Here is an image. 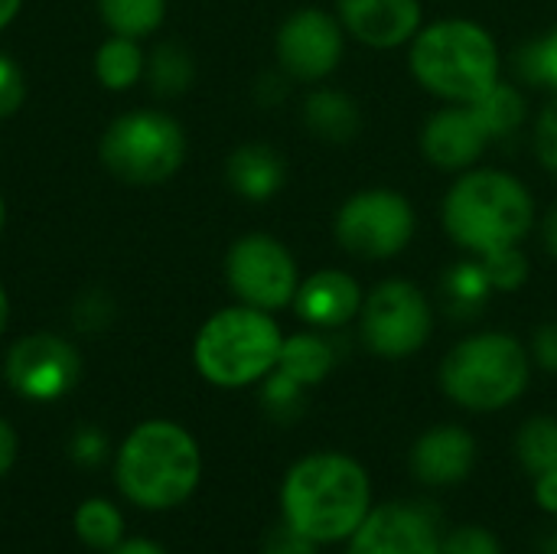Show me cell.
<instances>
[{
  "instance_id": "obj_1",
  "label": "cell",
  "mask_w": 557,
  "mask_h": 554,
  "mask_svg": "<svg viewBox=\"0 0 557 554\" xmlns=\"http://www.w3.org/2000/svg\"><path fill=\"white\" fill-rule=\"evenodd\" d=\"M372 509L366 467L343 451L300 457L281 483V519L317 545L346 542Z\"/></svg>"
},
{
  "instance_id": "obj_2",
  "label": "cell",
  "mask_w": 557,
  "mask_h": 554,
  "mask_svg": "<svg viewBox=\"0 0 557 554\" xmlns=\"http://www.w3.org/2000/svg\"><path fill=\"white\" fill-rule=\"evenodd\" d=\"M441 219L463 251L486 258L529 238L535 225V199L519 176L493 167H473L447 189Z\"/></svg>"
},
{
  "instance_id": "obj_3",
  "label": "cell",
  "mask_w": 557,
  "mask_h": 554,
  "mask_svg": "<svg viewBox=\"0 0 557 554\" xmlns=\"http://www.w3.org/2000/svg\"><path fill=\"white\" fill-rule=\"evenodd\" d=\"M114 480L117 490L140 509H176L202 480L199 444L176 421H144L117 447Z\"/></svg>"
},
{
  "instance_id": "obj_4",
  "label": "cell",
  "mask_w": 557,
  "mask_h": 554,
  "mask_svg": "<svg viewBox=\"0 0 557 554\" xmlns=\"http://www.w3.org/2000/svg\"><path fill=\"white\" fill-rule=\"evenodd\" d=\"M418 85L450 104H470L503 78L493 33L473 20L450 16L418 29L408 56Z\"/></svg>"
},
{
  "instance_id": "obj_5",
  "label": "cell",
  "mask_w": 557,
  "mask_h": 554,
  "mask_svg": "<svg viewBox=\"0 0 557 554\" xmlns=\"http://www.w3.org/2000/svg\"><path fill=\"white\" fill-rule=\"evenodd\" d=\"M532 382V353L503 330H483L460 340L441 362L444 395L473 415H493L516 405Z\"/></svg>"
},
{
  "instance_id": "obj_6",
  "label": "cell",
  "mask_w": 557,
  "mask_h": 554,
  "mask_svg": "<svg viewBox=\"0 0 557 554\" xmlns=\"http://www.w3.org/2000/svg\"><path fill=\"white\" fill-rule=\"evenodd\" d=\"M284 333L268 310L235 304L212 313L193 343L196 372L215 389H245L261 382L281 356Z\"/></svg>"
},
{
  "instance_id": "obj_7",
  "label": "cell",
  "mask_w": 557,
  "mask_h": 554,
  "mask_svg": "<svg viewBox=\"0 0 557 554\" xmlns=\"http://www.w3.org/2000/svg\"><path fill=\"white\" fill-rule=\"evenodd\" d=\"M98 157L104 170L127 186H160L176 176L186 160V131L166 111L134 108L104 127Z\"/></svg>"
},
{
  "instance_id": "obj_8",
  "label": "cell",
  "mask_w": 557,
  "mask_h": 554,
  "mask_svg": "<svg viewBox=\"0 0 557 554\" xmlns=\"http://www.w3.org/2000/svg\"><path fill=\"white\" fill-rule=\"evenodd\" d=\"M356 320L362 346L382 359H408L434 333V310L428 294L405 278H388L372 294H366Z\"/></svg>"
},
{
  "instance_id": "obj_9",
  "label": "cell",
  "mask_w": 557,
  "mask_h": 554,
  "mask_svg": "<svg viewBox=\"0 0 557 554\" xmlns=\"http://www.w3.org/2000/svg\"><path fill=\"white\" fill-rule=\"evenodd\" d=\"M414 206L385 186H372L362 193H352L333 222L336 242L343 251L362 258V261H385L401 255L414 238Z\"/></svg>"
},
{
  "instance_id": "obj_10",
  "label": "cell",
  "mask_w": 557,
  "mask_h": 554,
  "mask_svg": "<svg viewBox=\"0 0 557 554\" xmlns=\"http://www.w3.org/2000/svg\"><path fill=\"white\" fill-rule=\"evenodd\" d=\"M225 281L238 304L274 313L294 304L300 271L284 242L268 232H248L225 255Z\"/></svg>"
},
{
  "instance_id": "obj_11",
  "label": "cell",
  "mask_w": 557,
  "mask_h": 554,
  "mask_svg": "<svg viewBox=\"0 0 557 554\" xmlns=\"http://www.w3.org/2000/svg\"><path fill=\"white\" fill-rule=\"evenodd\" d=\"M3 376L20 398L55 402L75 389L82 376V356L59 333H29L10 346Z\"/></svg>"
},
{
  "instance_id": "obj_12",
  "label": "cell",
  "mask_w": 557,
  "mask_h": 554,
  "mask_svg": "<svg viewBox=\"0 0 557 554\" xmlns=\"http://www.w3.org/2000/svg\"><path fill=\"white\" fill-rule=\"evenodd\" d=\"M441 516L421 500H392L372 506L362 526L346 539V554H437Z\"/></svg>"
},
{
  "instance_id": "obj_13",
  "label": "cell",
  "mask_w": 557,
  "mask_h": 554,
  "mask_svg": "<svg viewBox=\"0 0 557 554\" xmlns=\"http://www.w3.org/2000/svg\"><path fill=\"white\" fill-rule=\"evenodd\" d=\"M343 49L346 29L339 16L317 7L290 13L274 36L277 65L290 82H320L333 75L343 59Z\"/></svg>"
},
{
  "instance_id": "obj_14",
  "label": "cell",
  "mask_w": 557,
  "mask_h": 554,
  "mask_svg": "<svg viewBox=\"0 0 557 554\" xmlns=\"http://www.w3.org/2000/svg\"><path fill=\"white\" fill-rule=\"evenodd\" d=\"M490 144L493 137L473 104L447 101V108H437L424 121V131H421V150L428 163H434L437 170H450V173L473 170L476 160L490 150Z\"/></svg>"
},
{
  "instance_id": "obj_15",
  "label": "cell",
  "mask_w": 557,
  "mask_h": 554,
  "mask_svg": "<svg viewBox=\"0 0 557 554\" xmlns=\"http://www.w3.org/2000/svg\"><path fill=\"white\" fill-rule=\"evenodd\" d=\"M476 454V438L463 424H434L411 447V473L424 487L447 490L473 473Z\"/></svg>"
},
{
  "instance_id": "obj_16",
  "label": "cell",
  "mask_w": 557,
  "mask_h": 554,
  "mask_svg": "<svg viewBox=\"0 0 557 554\" xmlns=\"http://www.w3.org/2000/svg\"><path fill=\"white\" fill-rule=\"evenodd\" d=\"M343 29L372 49H395L418 36L421 0H336Z\"/></svg>"
},
{
  "instance_id": "obj_17",
  "label": "cell",
  "mask_w": 557,
  "mask_h": 554,
  "mask_svg": "<svg viewBox=\"0 0 557 554\" xmlns=\"http://www.w3.org/2000/svg\"><path fill=\"white\" fill-rule=\"evenodd\" d=\"M362 300L366 297L359 291V281L349 271L326 268V271H317L307 281H300L290 307L310 330L330 333V330H343L349 320H356L362 310Z\"/></svg>"
},
{
  "instance_id": "obj_18",
  "label": "cell",
  "mask_w": 557,
  "mask_h": 554,
  "mask_svg": "<svg viewBox=\"0 0 557 554\" xmlns=\"http://www.w3.org/2000/svg\"><path fill=\"white\" fill-rule=\"evenodd\" d=\"M225 180L242 199L264 202L284 189L287 163L271 144H242L225 160Z\"/></svg>"
},
{
  "instance_id": "obj_19",
  "label": "cell",
  "mask_w": 557,
  "mask_h": 554,
  "mask_svg": "<svg viewBox=\"0 0 557 554\" xmlns=\"http://www.w3.org/2000/svg\"><path fill=\"white\" fill-rule=\"evenodd\" d=\"M336 362H339L336 340H330L323 330H310V333L284 336V346H281L274 369H281L294 382L313 389L336 369Z\"/></svg>"
},
{
  "instance_id": "obj_20",
  "label": "cell",
  "mask_w": 557,
  "mask_h": 554,
  "mask_svg": "<svg viewBox=\"0 0 557 554\" xmlns=\"http://www.w3.org/2000/svg\"><path fill=\"white\" fill-rule=\"evenodd\" d=\"M304 124L310 134L330 144H349L362 131V111L359 104L336 88H317L304 101Z\"/></svg>"
},
{
  "instance_id": "obj_21",
  "label": "cell",
  "mask_w": 557,
  "mask_h": 554,
  "mask_svg": "<svg viewBox=\"0 0 557 554\" xmlns=\"http://www.w3.org/2000/svg\"><path fill=\"white\" fill-rule=\"evenodd\" d=\"M496 294L486 268L480 258H470V261H457L444 278H441V297H444V310L450 313V320L457 323H470L476 320L490 297Z\"/></svg>"
},
{
  "instance_id": "obj_22",
  "label": "cell",
  "mask_w": 557,
  "mask_h": 554,
  "mask_svg": "<svg viewBox=\"0 0 557 554\" xmlns=\"http://www.w3.org/2000/svg\"><path fill=\"white\" fill-rule=\"evenodd\" d=\"M147 72V56L131 36H108L95 49V78L108 91H127L134 88Z\"/></svg>"
},
{
  "instance_id": "obj_23",
  "label": "cell",
  "mask_w": 557,
  "mask_h": 554,
  "mask_svg": "<svg viewBox=\"0 0 557 554\" xmlns=\"http://www.w3.org/2000/svg\"><path fill=\"white\" fill-rule=\"evenodd\" d=\"M476 108V114L483 118L486 131L493 140H503V137H512L525 118H529V104H525V95L519 91V85L512 82H496L486 95H480L476 101H470Z\"/></svg>"
},
{
  "instance_id": "obj_24",
  "label": "cell",
  "mask_w": 557,
  "mask_h": 554,
  "mask_svg": "<svg viewBox=\"0 0 557 554\" xmlns=\"http://www.w3.org/2000/svg\"><path fill=\"white\" fill-rule=\"evenodd\" d=\"M516 460L535 480L557 470V418L535 415L516 434Z\"/></svg>"
},
{
  "instance_id": "obj_25",
  "label": "cell",
  "mask_w": 557,
  "mask_h": 554,
  "mask_svg": "<svg viewBox=\"0 0 557 554\" xmlns=\"http://www.w3.org/2000/svg\"><path fill=\"white\" fill-rule=\"evenodd\" d=\"M147 82L150 88L160 95V98H176L183 95L193 78H196V65H193V56L186 46L180 42H160L153 49V56L147 59Z\"/></svg>"
},
{
  "instance_id": "obj_26",
  "label": "cell",
  "mask_w": 557,
  "mask_h": 554,
  "mask_svg": "<svg viewBox=\"0 0 557 554\" xmlns=\"http://www.w3.org/2000/svg\"><path fill=\"white\" fill-rule=\"evenodd\" d=\"M98 13L114 36L144 39L163 23L166 0H98Z\"/></svg>"
},
{
  "instance_id": "obj_27",
  "label": "cell",
  "mask_w": 557,
  "mask_h": 554,
  "mask_svg": "<svg viewBox=\"0 0 557 554\" xmlns=\"http://www.w3.org/2000/svg\"><path fill=\"white\" fill-rule=\"evenodd\" d=\"M75 532L88 549L111 552L117 542H124V519L108 500H85L75 509Z\"/></svg>"
},
{
  "instance_id": "obj_28",
  "label": "cell",
  "mask_w": 557,
  "mask_h": 554,
  "mask_svg": "<svg viewBox=\"0 0 557 554\" xmlns=\"http://www.w3.org/2000/svg\"><path fill=\"white\" fill-rule=\"evenodd\" d=\"M261 382H264L261 385V405H264L268 418L277 421V424H294L307 408V392L310 389L294 382L281 369H271Z\"/></svg>"
},
{
  "instance_id": "obj_29",
  "label": "cell",
  "mask_w": 557,
  "mask_h": 554,
  "mask_svg": "<svg viewBox=\"0 0 557 554\" xmlns=\"http://www.w3.org/2000/svg\"><path fill=\"white\" fill-rule=\"evenodd\" d=\"M516 72L522 82L539 85V88H552L557 95V26L548 36L525 42L516 52Z\"/></svg>"
},
{
  "instance_id": "obj_30",
  "label": "cell",
  "mask_w": 557,
  "mask_h": 554,
  "mask_svg": "<svg viewBox=\"0 0 557 554\" xmlns=\"http://www.w3.org/2000/svg\"><path fill=\"white\" fill-rule=\"evenodd\" d=\"M480 261H483V268H486V274H490L496 291H519L529 281V258H525L522 245L496 251V255H486Z\"/></svg>"
},
{
  "instance_id": "obj_31",
  "label": "cell",
  "mask_w": 557,
  "mask_h": 554,
  "mask_svg": "<svg viewBox=\"0 0 557 554\" xmlns=\"http://www.w3.org/2000/svg\"><path fill=\"white\" fill-rule=\"evenodd\" d=\"M437 554H503V542L486 526H457L444 532Z\"/></svg>"
},
{
  "instance_id": "obj_32",
  "label": "cell",
  "mask_w": 557,
  "mask_h": 554,
  "mask_svg": "<svg viewBox=\"0 0 557 554\" xmlns=\"http://www.w3.org/2000/svg\"><path fill=\"white\" fill-rule=\"evenodd\" d=\"M532 147H535L539 163L557 176V95L542 108V114L535 118Z\"/></svg>"
},
{
  "instance_id": "obj_33",
  "label": "cell",
  "mask_w": 557,
  "mask_h": 554,
  "mask_svg": "<svg viewBox=\"0 0 557 554\" xmlns=\"http://www.w3.org/2000/svg\"><path fill=\"white\" fill-rule=\"evenodd\" d=\"M23 101H26V75L16 65V59L0 52V118L16 114Z\"/></svg>"
},
{
  "instance_id": "obj_34",
  "label": "cell",
  "mask_w": 557,
  "mask_h": 554,
  "mask_svg": "<svg viewBox=\"0 0 557 554\" xmlns=\"http://www.w3.org/2000/svg\"><path fill=\"white\" fill-rule=\"evenodd\" d=\"M320 545L313 539H307L304 532H297L290 522H277L274 529L264 532V542H261V554H317Z\"/></svg>"
},
{
  "instance_id": "obj_35",
  "label": "cell",
  "mask_w": 557,
  "mask_h": 554,
  "mask_svg": "<svg viewBox=\"0 0 557 554\" xmlns=\"http://www.w3.org/2000/svg\"><path fill=\"white\" fill-rule=\"evenodd\" d=\"M69 457L78 467H98L108 457V438L98 428H78L69 441Z\"/></svg>"
},
{
  "instance_id": "obj_36",
  "label": "cell",
  "mask_w": 557,
  "mask_h": 554,
  "mask_svg": "<svg viewBox=\"0 0 557 554\" xmlns=\"http://www.w3.org/2000/svg\"><path fill=\"white\" fill-rule=\"evenodd\" d=\"M72 313H75V323H78L82 330L95 333V330H101V327L111 323L114 307H111V300H108L104 291H88L85 297H78V304H75Z\"/></svg>"
},
{
  "instance_id": "obj_37",
  "label": "cell",
  "mask_w": 557,
  "mask_h": 554,
  "mask_svg": "<svg viewBox=\"0 0 557 554\" xmlns=\"http://www.w3.org/2000/svg\"><path fill=\"white\" fill-rule=\"evenodd\" d=\"M532 359L545 369L557 376V320H548L535 330L532 336Z\"/></svg>"
},
{
  "instance_id": "obj_38",
  "label": "cell",
  "mask_w": 557,
  "mask_h": 554,
  "mask_svg": "<svg viewBox=\"0 0 557 554\" xmlns=\"http://www.w3.org/2000/svg\"><path fill=\"white\" fill-rule=\"evenodd\" d=\"M535 503L557 519V470L535 477Z\"/></svg>"
},
{
  "instance_id": "obj_39",
  "label": "cell",
  "mask_w": 557,
  "mask_h": 554,
  "mask_svg": "<svg viewBox=\"0 0 557 554\" xmlns=\"http://www.w3.org/2000/svg\"><path fill=\"white\" fill-rule=\"evenodd\" d=\"M16 464V431L0 418V477Z\"/></svg>"
},
{
  "instance_id": "obj_40",
  "label": "cell",
  "mask_w": 557,
  "mask_h": 554,
  "mask_svg": "<svg viewBox=\"0 0 557 554\" xmlns=\"http://www.w3.org/2000/svg\"><path fill=\"white\" fill-rule=\"evenodd\" d=\"M111 554H166L160 545H153V542H147V539H124V542H117Z\"/></svg>"
},
{
  "instance_id": "obj_41",
  "label": "cell",
  "mask_w": 557,
  "mask_h": 554,
  "mask_svg": "<svg viewBox=\"0 0 557 554\" xmlns=\"http://www.w3.org/2000/svg\"><path fill=\"white\" fill-rule=\"evenodd\" d=\"M542 238H545L548 255L557 258V199L552 202V209H548V216H545V222H542Z\"/></svg>"
},
{
  "instance_id": "obj_42",
  "label": "cell",
  "mask_w": 557,
  "mask_h": 554,
  "mask_svg": "<svg viewBox=\"0 0 557 554\" xmlns=\"http://www.w3.org/2000/svg\"><path fill=\"white\" fill-rule=\"evenodd\" d=\"M535 549H539V554H557V522L539 532V539H535Z\"/></svg>"
},
{
  "instance_id": "obj_43",
  "label": "cell",
  "mask_w": 557,
  "mask_h": 554,
  "mask_svg": "<svg viewBox=\"0 0 557 554\" xmlns=\"http://www.w3.org/2000/svg\"><path fill=\"white\" fill-rule=\"evenodd\" d=\"M20 7H23V0H0V29H7L16 20Z\"/></svg>"
},
{
  "instance_id": "obj_44",
  "label": "cell",
  "mask_w": 557,
  "mask_h": 554,
  "mask_svg": "<svg viewBox=\"0 0 557 554\" xmlns=\"http://www.w3.org/2000/svg\"><path fill=\"white\" fill-rule=\"evenodd\" d=\"M7 323H10V297H7V291H3V284H0V336H3V330H7Z\"/></svg>"
},
{
  "instance_id": "obj_45",
  "label": "cell",
  "mask_w": 557,
  "mask_h": 554,
  "mask_svg": "<svg viewBox=\"0 0 557 554\" xmlns=\"http://www.w3.org/2000/svg\"><path fill=\"white\" fill-rule=\"evenodd\" d=\"M3 222H7V202H3V196H0V232H3Z\"/></svg>"
}]
</instances>
